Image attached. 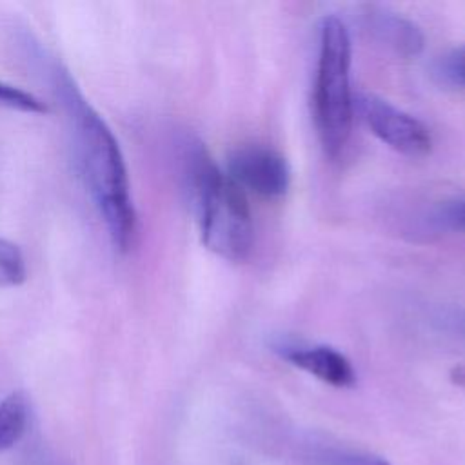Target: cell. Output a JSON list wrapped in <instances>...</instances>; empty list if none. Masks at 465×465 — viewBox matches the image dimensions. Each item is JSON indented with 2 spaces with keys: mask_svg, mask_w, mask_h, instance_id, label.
Wrapping results in <instances>:
<instances>
[{
  "mask_svg": "<svg viewBox=\"0 0 465 465\" xmlns=\"http://www.w3.org/2000/svg\"><path fill=\"white\" fill-rule=\"evenodd\" d=\"M24 44L60 100L80 176L107 236L118 252H127L136 238L138 218L118 140L60 60L29 38Z\"/></svg>",
  "mask_w": 465,
  "mask_h": 465,
  "instance_id": "6da1fadb",
  "label": "cell"
},
{
  "mask_svg": "<svg viewBox=\"0 0 465 465\" xmlns=\"http://www.w3.org/2000/svg\"><path fill=\"white\" fill-rule=\"evenodd\" d=\"M185 173L203 245L227 262L247 260L254 229L245 193L213 162L200 142L187 149Z\"/></svg>",
  "mask_w": 465,
  "mask_h": 465,
  "instance_id": "7a4b0ae2",
  "label": "cell"
},
{
  "mask_svg": "<svg viewBox=\"0 0 465 465\" xmlns=\"http://www.w3.org/2000/svg\"><path fill=\"white\" fill-rule=\"evenodd\" d=\"M352 109L349 31L340 18L325 16L320 24L312 120L322 149L329 158L340 156L349 142Z\"/></svg>",
  "mask_w": 465,
  "mask_h": 465,
  "instance_id": "3957f363",
  "label": "cell"
},
{
  "mask_svg": "<svg viewBox=\"0 0 465 465\" xmlns=\"http://www.w3.org/2000/svg\"><path fill=\"white\" fill-rule=\"evenodd\" d=\"M354 102L371 133L385 145L409 158L430 153L432 136L421 120L372 93H360Z\"/></svg>",
  "mask_w": 465,
  "mask_h": 465,
  "instance_id": "277c9868",
  "label": "cell"
},
{
  "mask_svg": "<svg viewBox=\"0 0 465 465\" xmlns=\"http://www.w3.org/2000/svg\"><path fill=\"white\" fill-rule=\"evenodd\" d=\"M227 176L245 193L274 200L291 185L287 160L267 145L249 143L236 147L227 158Z\"/></svg>",
  "mask_w": 465,
  "mask_h": 465,
  "instance_id": "5b68a950",
  "label": "cell"
},
{
  "mask_svg": "<svg viewBox=\"0 0 465 465\" xmlns=\"http://www.w3.org/2000/svg\"><path fill=\"white\" fill-rule=\"evenodd\" d=\"M274 351L291 365L331 387L352 389L356 385V371L349 358L329 345L278 343L274 345Z\"/></svg>",
  "mask_w": 465,
  "mask_h": 465,
  "instance_id": "8992f818",
  "label": "cell"
},
{
  "mask_svg": "<svg viewBox=\"0 0 465 465\" xmlns=\"http://www.w3.org/2000/svg\"><path fill=\"white\" fill-rule=\"evenodd\" d=\"M369 22L371 31L396 53L412 56L423 49L425 38L414 22L387 11H372L369 15Z\"/></svg>",
  "mask_w": 465,
  "mask_h": 465,
  "instance_id": "52a82bcc",
  "label": "cell"
},
{
  "mask_svg": "<svg viewBox=\"0 0 465 465\" xmlns=\"http://www.w3.org/2000/svg\"><path fill=\"white\" fill-rule=\"evenodd\" d=\"M298 456L309 465H391L380 454L331 443H309Z\"/></svg>",
  "mask_w": 465,
  "mask_h": 465,
  "instance_id": "ba28073f",
  "label": "cell"
},
{
  "mask_svg": "<svg viewBox=\"0 0 465 465\" xmlns=\"http://www.w3.org/2000/svg\"><path fill=\"white\" fill-rule=\"evenodd\" d=\"M27 421L29 403L20 391L0 401V452L11 449L24 436Z\"/></svg>",
  "mask_w": 465,
  "mask_h": 465,
  "instance_id": "9c48e42d",
  "label": "cell"
},
{
  "mask_svg": "<svg viewBox=\"0 0 465 465\" xmlns=\"http://www.w3.org/2000/svg\"><path fill=\"white\" fill-rule=\"evenodd\" d=\"M25 274L22 251L13 242L0 238V289L20 285L25 280Z\"/></svg>",
  "mask_w": 465,
  "mask_h": 465,
  "instance_id": "30bf717a",
  "label": "cell"
},
{
  "mask_svg": "<svg viewBox=\"0 0 465 465\" xmlns=\"http://www.w3.org/2000/svg\"><path fill=\"white\" fill-rule=\"evenodd\" d=\"M0 107L35 114L47 113V105L38 96L5 82H0Z\"/></svg>",
  "mask_w": 465,
  "mask_h": 465,
  "instance_id": "8fae6325",
  "label": "cell"
},
{
  "mask_svg": "<svg viewBox=\"0 0 465 465\" xmlns=\"http://www.w3.org/2000/svg\"><path fill=\"white\" fill-rule=\"evenodd\" d=\"M438 73L450 84L465 87V45L447 53L438 65Z\"/></svg>",
  "mask_w": 465,
  "mask_h": 465,
  "instance_id": "7c38bea8",
  "label": "cell"
},
{
  "mask_svg": "<svg viewBox=\"0 0 465 465\" xmlns=\"http://www.w3.org/2000/svg\"><path fill=\"white\" fill-rule=\"evenodd\" d=\"M440 216L450 227L465 231V200H456V202L447 203Z\"/></svg>",
  "mask_w": 465,
  "mask_h": 465,
  "instance_id": "4fadbf2b",
  "label": "cell"
},
{
  "mask_svg": "<svg viewBox=\"0 0 465 465\" xmlns=\"http://www.w3.org/2000/svg\"><path fill=\"white\" fill-rule=\"evenodd\" d=\"M449 320H450L460 331L465 332V311H454Z\"/></svg>",
  "mask_w": 465,
  "mask_h": 465,
  "instance_id": "5bb4252c",
  "label": "cell"
}]
</instances>
